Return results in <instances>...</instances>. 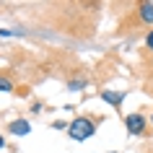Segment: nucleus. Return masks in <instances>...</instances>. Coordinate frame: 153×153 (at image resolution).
Here are the masks:
<instances>
[{"label": "nucleus", "instance_id": "nucleus-1", "mask_svg": "<svg viewBox=\"0 0 153 153\" xmlns=\"http://www.w3.org/2000/svg\"><path fill=\"white\" fill-rule=\"evenodd\" d=\"M68 132H70L73 140H86V137H91L94 132H96V125H94L88 117H75V120L70 122Z\"/></svg>", "mask_w": 153, "mask_h": 153}, {"label": "nucleus", "instance_id": "nucleus-2", "mask_svg": "<svg viewBox=\"0 0 153 153\" xmlns=\"http://www.w3.org/2000/svg\"><path fill=\"white\" fill-rule=\"evenodd\" d=\"M125 125H127L130 135H143L145 132V117L143 114H127L125 117Z\"/></svg>", "mask_w": 153, "mask_h": 153}, {"label": "nucleus", "instance_id": "nucleus-3", "mask_svg": "<svg viewBox=\"0 0 153 153\" xmlns=\"http://www.w3.org/2000/svg\"><path fill=\"white\" fill-rule=\"evenodd\" d=\"M137 18L143 24H153V3H137Z\"/></svg>", "mask_w": 153, "mask_h": 153}, {"label": "nucleus", "instance_id": "nucleus-4", "mask_svg": "<svg viewBox=\"0 0 153 153\" xmlns=\"http://www.w3.org/2000/svg\"><path fill=\"white\" fill-rule=\"evenodd\" d=\"M10 132H13V135H29V130H31V125H29V122L26 120H16V122H10Z\"/></svg>", "mask_w": 153, "mask_h": 153}, {"label": "nucleus", "instance_id": "nucleus-5", "mask_svg": "<svg viewBox=\"0 0 153 153\" xmlns=\"http://www.w3.org/2000/svg\"><path fill=\"white\" fill-rule=\"evenodd\" d=\"M101 99H104L106 104H112V106L122 104V94H114V91H101Z\"/></svg>", "mask_w": 153, "mask_h": 153}, {"label": "nucleus", "instance_id": "nucleus-6", "mask_svg": "<svg viewBox=\"0 0 153 153\" xmlns=\"http://www.w3.org/2000/svg\"><path fill=\"white\" fill-rule=\"evenodd\" d=\"M0 91H13V83L8 78H0Z\"/></svg>", "mask_w": 153, "mask_h": 153}, {"label": "nucleus", "instance_id": "nucleus-7", "mask_svg": "<svg viewBox=\"0 0 153 153\" xmlns=\"http://www.w3.org/2000/svg\"><path fill=\"white\" fill-rule=\"evenodd\" d=\"M145 47L153 49V31H148V36H145Z\"/></svg>", "mask_w": 153, "mask_h": 153}, {"label": "nucleus", "instance_id": "nucleus-8", "mask_svg": "<svg viewBox=\"0 0 153 153\" xmlns=\"http://www.w3.org/2000/svg\"><path fill=\"white\" fill-rule=\"evenodd\" d=\"M3 145H5V140H3V135H0V148H3Z\"/></svg>", "mask_w": 153, "mask_h": 153}, {"label": "nucleus", "instance_id": "nucleus-9", "mask_svg": "<svg viewBox=\"0 0 153 153\" xmlns=\"http://www.w3.org/2000/svg\"><path fill=\"white\" fill-rule=\"evenodd\" d=\"M151 125H153V114H151Z\"/></svg>", "mask_w": 153, "mask_h": 153}, {"label": "nucleus", "instance_id": "nucleus-10", "mask_svg": "<svg viewBox=\"0 0 153 153\" xmlns=\"http://www.w3.org/2000/svg\"><path fill=\"white\" fill-rule=\"evenodd\" d=\"M151 65H153V60H151Z\"/></svg>", "mask_w": 153, "mask_h": 153}]
</instances>
